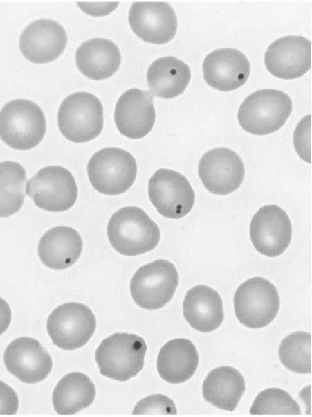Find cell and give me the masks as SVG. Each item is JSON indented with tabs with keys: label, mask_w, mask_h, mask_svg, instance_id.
Wrapping results in <instances>:
<instances>
[{
	"label": "cell",
	"mask_w": 312,
	"mask_h": 417,
	"mask_svg": "<svg viewBox=\"0 0 312 417\" xmlns=\"http://www.w3.org/2000/svg\"><path fill=\"white\" fill-rule=\"evenodd\" d=\"M177 414L173 400L163 394H152L140 400L134 407L132 414Z\"/></svg>",
	"instance_id": "cell-30"
},
{
	"label": "cell",
	"mask_w": 312,
	"mask_h": 417,
	"mask_svg": "<svg viewBox=\"0 0 312 417\" xmlns=\"http://www.w3.org/2000/svg\"><path fill=\"white\" fill-rule=\"evenodd\" d=\"M190 78L189 66L173 56L156 60L147 72V82L150 93L156 97L166 99L181 94Z\"/></svg>",
	"instance_id": "cell-25"
},
{
	"label": "cell",
	"mask_w": 312,
	"mask_h": 417,
	"mask_svg": "<svg viewBox=\"0 0 312 417\" xmlns=\"http://www.w3.org/2000/svg\"><path fill=\"white\" fill-rule=\"evenodd\" d=\"M178 285V274L168 260H156L141 266L133 275L130 292L134 302L147 310L165 306Z\"/></svg>",
	"instance_id": "cell-8"
},
{
	"label": "cell",
	"mask_w": 312,
	"mask_h": 417,
	"mask_svg": "<svg viewBox=\"0 0 312 417\" xmlns=\"http://www.w3.org/2000/svg\"><path fill=\"white\" fill-rule=\"evenodd\" d=\"M206 83L221 91H230L241 87L250 73V62L240 51L225 48L213 51L203 62Z\"/></svg>",
	"instance_id": "cell-19"
},
{
	"label": "cell",
	"mask_w": 312,
	"mask_h": 417,
	"mask_svg": "<svg viewBox=\"0 0 312 417\" xmlns=\"http://www.w3.org/2000/svg\"><path fill=\"white\" fill-rule=\"evenodd\" d=\"M67 44V35L58 22L39 19L22 31L19 48L24 57L35 64H46L58 58Z\"/></svg>",
	"instance_id": "cell-17"
},
{
	"label": "cell",
	"mask_w": 312,
	"mask_h": 417,
	"mask_svg": "<svg viewBox=\"0 0 312 417\" xmlns=\"http://www.w3.org/2000/svg\"><path fill=\"white\" fill-rule=\"evenodd\" d=\"M128 19L133 32L145 42L167 43L177 31L175 12L166 2H135Z\"/></svg>",
	"instance_id": "cell-14"
},
{
	"label": "cell",
	"mask_w": 312,
	"mask_h": 417,
	"mask_svg": "<svg viewBox=\"0 0 312 417\" xmlns=\"http://www.w3.org/2000/svg\"><path fill=\"white\" fill-rule=\"evenodd\" d=\"M75 62L79 71L93 80L110 78L119 69L121 55L111 40L93 38L83 42L77 49Z\"/></svg>",
	"instance_id": "cell-22"
},
{
	"label": "cell",
	"mask_w": 312,
	"mask_h": 417,
	"mask_svg": "<svg viewBox=\"0 0 312 417\" xmlns=\"http://www.w3.org/2000/svg\"><path fill=\"white\" fill-rule=\"evenodd\" d=\"M136 174V159L129 152L119 148L100 150L87 164L91 184L98 192L107 195L126 192L134 183Z\"/></svg>",
	"instance_id": "cell-6"
},
{
	"label": "cell",
	"mask_w": 312,
	"mask_h": 417,
	"mask_svg": "<svg viewBox=\"0 0 312 417\" xmlns=\"http://www.w3.org/2000/svg\"><path fill=\"white\" fill-rule=\"evenodd\" d=\"M107 233L112 247L127 256L153 250L160 238L158 225L136 206H125L115 212L108 222Z\"/></svg>",
	"instance_id": "cell-1"
},
{
	"label": "cell",
	"mask_w": 312,
	"mask_h": 417,
	"mask_svg": "<svg viewBox=\"0 0 312 417\" xmlns=\"http://www.w3.org/2000/svg\"><path fill=\"white\" fill-rule=\"evenodd\" d=\"M18 407L19 399L15 391L0 380V415H14Z\"/></svg>",
	"instance_id": "cell-32"
},
{
	"label": "cell",
	"mask_w": 312,
	"mask_h": 417,
	"mask_svg": "<svg viewBox=\"0 0 312 417\" xmlns=\"http://www.w3.org/2000/svg\"><path fill=\"white\" fill-rule=\"evenodd\" d=\"M11 310L8 303L0 297V335L8 328L11 321Z\"/></svg>",
	"instance_id": "cell-33"
},
{
	"label": "cell",
	"mask_w": 312,
	"mask_h": 417,
	"mask_svg": "<svg viewBox=\"0 0 312 417\" xmlns=\"http://www.w3.org/2000/svg\"><path fill=\"white\" fill-rule=\"evenodd\" d=\"M146 351V343L141 337L116 332L100 344L95 357L102 375L124 382L142 370Z\"/></svg>",
	"instance_id": "cell-3"
},
{
	"label": "cell",
	"mask_w": 312,
	"mask_h": 417,
	"mask_svg": "<svg viewBox=\"0 0 312 417\" xmlns=\"http://www.w3.org/2000/svg\"><path fill=\"white\" fill-rule=\"evenodd\" d=\"M82 247V238L75 229L57 226L42 236L37 251L40 260L46 267L61 270L70 267L78 260Z\"/></svg>",
	"instance_id": "cell-20"
},
{
	"label": "cell",
	"mask_w": 312,
	"mask_h": 417,
	"mask_svg": "<svg viewBox=\"0 0 312 417\" xmlns=\"http://www.w3.org/2000/svg\"><path fill=\"white\" fill-rule=\"evenodd\" d=\"M199 355L194 344L187 339L177 338L165 344L156 361L160 376L172 384L188 380L195 373Z\"/></svg>",
	"instance_id": "cell-23"
},
{
	"label": "cell",
	"mask_w": 312,
	"mask_h": 417,
	"mask_svg": "<svg viewBox=\"0 0 312 417\" xmlns=\"http://www.w3.org/2000/svg\"><path fill=\"white\" fill-rule=\"evenodd\" d=\"M26 173L17 162L0 163V218L15 214L22 207L25 198Z\"/></svg>",
	"instance_id": "cell-27"
},
{
	"label": "cell",
	"mask_w": 312,
	"mask_h": 417,
	"mask_svg": "<svg viewBox=\"0 0 312 417\" xmlns=\"http://www.w3.org/2000/svg\"><path fill=\"white\" fill-rule=\"evenodd\" d=\"M245 381L241 373L230 366L212 370L202 385L204 399L223 410L233 411L245 391Z\"/></svg>",
	"instance_id": "cell-24"
},
{
	"label": "cell",
	"mask_w": 312,
	"mask_h": 417,
	"mask_svg": "<svg viewBox=\"0 0 312 417\" xmlns=\"http://www.w3.org/2000/svg\"><path fill=\"white\" fill-rule=\"evenodd\" d=\"M183 316L188 323L201 332H210L224 319L223 301L214 289L203 285L190 288L183 303Z\"/></svg>",
	"instance_id": "cell-21"
},
{
	"label": "cell",
	"mask_w": 312,
	"mask_h": 417,
	"mask_svg": "<svg viewBox=\"0 0 312 417\" xmlns=\"http://www.w3.org/2000/svg\"><path fill=\"white\" fill-rule=\"evenodd\" d=\"M148 195L157 211L171 219L185 216L195 201L194 192L187 178L176 171L165 168L157 170L149 179Z\"/></svg>",
	"instance_id": "cell-11"
},
{
	"label": "cell",
	"mask_w": 312,
	"mask_h": 417,
	"mask_svg": "<svg viewBox=\"0 0 312 417\" xmlns=\"http://www.w3.org/2000/svg\"><path fill=\"white\" fill-rule=\"evenodd\" d=\"M96 319L86 305L75 302L62 304L48 317L46 330L53 343L64 350H75L92 337Z\"/></svg>",
	"instance_id": "cell-10"
},
{
	"label": "cell",
	"mask_w": 312,
	"mask_h": 417,
	"mask_svg": "<svg viewBox=\"0 0 312 417\" xmlns=\"http://www.w3.org/2000/svg\"><path fill=\"white\" fill-rule=\"evenodd\" d=\"M292 112V101L286 93L264 89L250 94L240 105L237 118L247 132L259 136L279 130Z\"/></svg>",
	"instance_id": "cell-2"
},
{
	"label": "cell",
	"mask_w": 312,
	"mask_h": 417,
	"mask_svg": "<svg viewBox=\"0 0 312 417\" xmlns=\"http://www.w3.org/2000/svg\"><path fill=\"white\" fill-rule=\"evenodd\" d=\"M155 118L153 98L147 91L130 89L116 103L115 123L118 131L127 138L138 139L147 135Z\"/></svg>",
	"instance_id": "cell-18"
},
{
	"label": "cell",
	"mask_w": 312,
	"mask_h": 417,
	"mask_svg": "<svg viewBox=\"0 0 312 417\" xmlns=\"http://www.w3.org/2000/svg\"><path fill=\"white\" fill-rule=\"evenodd\" d=\"M103 107L89 92H75L61 103L57 125L62 134L74 143H86L98 136L103 129Z\"/></svg>",
	"instance_id": "cell-5"
},
{
	"label": "cell",
	"mask_w": 312,
	"mask_h": 417,
	"mask_svg": "<svg viewBox=\"0 0 312 417\" xmlns=\"http://www.w3.org/2000/svg\"><path fill=\"white\" fill-rule=\"evenodd\" d=\"M291 236L288 214L275 204L264 206L252 218L250 238L255 249L263 255H281L289 246Z\"/></svg>",
	"instance_id": "cell-12"
},
{
	"label": "cell",
	"mask_w": 312,
	"mask_h": 417,
	"mask_svg": "<svg viewBox=\"0 0 312 417\" xmlns=\"http://www.w3.org/2000/svg\"><path fill=\"white\" fill-rule=\"evenodd\" d=\"M95 387L90 378L80 372L64 375L57 384L52 396L55 411L59 415H73L92 404Z\"/></svg>",
	"instance_id": "cell-26"
},
{
	"label": "cell",
	"mask_w": 312,
	"mask_h": 417,
	"mask_svg": "<svg viewBox=\"0 0 312 417\" xmlns=\"http://www.w3.org/2000/svg\"><path fill=\"white\" fill-rule=\"evenodd\" d=\"M264 62L267 70L275 77L297 78L311 67V42L302 36L281 37L269 46Z\"/></svg>",
	"instance_id": "cell-16"
},
{
	"label": "cell",
	"mask_w": 312,
	"mask_h": 417,
	"mask_svg": "<svg viewBox=\"0 0 312 417\" xmlns=\"http://www.w3.org/2000/svg\"><path fill=\"white\" fill-rule=\"evenodd\" d=\"M279 357L288 370L300 374L311 373V334L297 331L286 336L280 343Z\"/></svg>",
	"instance_id": "cell-28"
},
{
	"label": "cell",
	"mask_w": 312,
	"mask_h": 417,
	"mask_svg": "<svg viewBox=\"0 0 312 417\" xmlns=\"http://www.w3.org/2000/svg\"><path fill=\"white\" fill-rule=\"evenodd\" d=\"M251 415H300L298 403L286 391L268 388L255 398L249 410Z\"/></svg>",
	"instance_id": "cell-29"
},
{
	"label": "cell",
	"mask_w": 312,
	"mask_h": 417,
	"mask_svg": "<svg viewBox=\"0 0 312 417\" xmlns=\"http://www.w3.org/2000/svg\"><path fill=\"white\" fill-rule=\"evenodd\" d=\"M280 301L275 286L261 277L243 282L233 298L235 315L239 321L250 328L268 325L277 316Z\"/></svg>",
	"instance_id": "cell-7"
},
{
	"label": "cell",
	"mask_w": 312,
	"mask_h": 417,
	"mask_svg": "<svg viewBox=\"0 0 312 417\" xmlns=\"http://www.w3.org/2000/svg\"><path fill=\"white\" fill-rule=\"evenodd\" d=\"M199 178L210 193L224 195L242 184L245 170L240 157L227 148H216L205 152L198 165Z\"/></svg>",
	"instance_id": "cell-13"
},
{
	"label": "cell",
	"mask_w": 312,
	"mask_h": 417,
	"mask_svg": "<svg viewBox=\"0 0 312 417\" xmlns=\"http://www.w3.org/2000/svg\"><path fill=\"white\" fill-rule=\"evenodd\" d=\"M26 193L39 208L64 212L75 203L78 190L68 170L59 166H50L40 169L27 181Z\"/></svg>",
	"instance_id": "cell-9"
},
{
	"label": "cell",
	"mask_w": 312,
	"mask_h": 417,
	"mask_svg": "<svg viewBox=\"0 0 312 417\" xmlns=\"http://www.w3.org/2000/svg\"><path fill=\"white\" fill-rule=\"evenodd\" d=\"M3 361L8 372L27 384L44 380L53 366L51 355L42 345L28 337L11 341L5 350Z\"/></svg>",
	"instance_id": "cell-15"
},
{
	"label": "cell",
	"mask_w": 312,
	"mask_h": 417,
	"mask_svg": "<svg viewBox=\"0 0 312 417\" xmlns=\"http://www.w3.org/2000/svg\"><path fill=\"white\" fill-rule=\"evenodd\" d=\"M46 129L43 111L31 100H13L0 111V138L13 149L27 150L36 147Z\"/></svg>",
	"instance_id": "cell-4"
},
{
	"label": "cell",
	"mask_w": 312,
	"mask_h": 417,
	"mask_svg": "<svg viewBox=\"0 0 312 417\" xmlns=\"http://www.w3.org/2000/svg\"><path fill=\"white\" fill-rule=\"evenodd\" d=\"M311 116L304 117L297 124L293 137L295 150L301 159L311 163Z\"/></svg>",
	"instance_id": "cell-31"
}]
</instances>
